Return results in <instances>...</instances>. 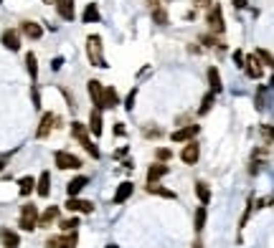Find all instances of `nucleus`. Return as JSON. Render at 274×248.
I'll use <instances>...</instances> for the list:
<instances>
[{
  "instance_id": "1",
  "label": "nucleus",
  "mask_w": 274,
  "mask_h": 248,
  "mask_svg": "<svg viewBox=\"0 0 274 248\" xmlns=\"http://www.w3.org/2000/svg\"><path fill=\"white\" fill-rule=\"evenodd\" d=\"M86 56H89V63L92 66H99V68H107L109 63L104 59V48H102V38L99 36H86Z\"/></svg>"
},
{
  "instance_id": "2",
  "label": "nucleus",
  "mask_w": 274,
  "mask_h": 248,
  "mask_svg": "<svg viewBox=\"0 0 274 248\" xmlns=\"http://www.w3.org/2000/svg\"><path fill=\"white\" fill-rule=\"evenodd\" d=\"M71 134H74V139H79V144H81L94 160H99V147L89 139V127H84L81 122H74L71 124Z\"/></svg>"
},
{
  "instance_id": "3",
  "label": "nucleus",
  "mask_w": 274,
  "mask_h": 248,
  "mask_svg": "<svg viewBox=\"0 0 274 248\" xmlns=\"http://www.w3.org/2000/svg\"><path fill=\"white\" fill-rule=\"evenodd\" d=\"M206 23H208V31L213 36H223L226 33V23H223V8L218 3H213L206 13Z\"/></svg>"
},
{
  "instance_id": "4",
  "label": "nucleus",
  "mask_w": 274,
  "mask_h": 248,
  "mask_svg": "<svg viewBox=\"0 0 274 248\" xmlns=\"http://www.w3.org/2000/svg\"><path fill=\"white\" fill-rule=\"evenodd\" d=\"M18 226H20L23 231L38 228V208H36L33 203H26V205L20 208V220H18Z\"/></svg>"
},
{
  "instance_id": "5",
  "label": "nucleus",
  "mask_w": 274,
  "mask_h": 248,
  "mask_svg": "<svg viewBox=\"0 0 274 248\" xmlns=\"http://www.w3.org/2000/svg\"><path fill=\"white\" fill-rule=\"evenodd\" d=\"M54 162H56L59 170H79L81 167V160L76 155H71V152H64V150L54 152Z\"/></svg>"
},
{
  "instance_id": "6",
  "label": "nucleus",
  "mask_w": 274,
  "mask_h": 248,
  "mask_svg": "<svg viewBox=\"0 0 274 248\" xmlns=\"http://www.w3.org/2000/svg\"><path fill=\"white\" fill-rule=\"evenodd\" d=\"M61 119H59V114H54V112H46L43 117H41V124H38V129H36V137L38 139H46L49 134H51V129L54 127H61Z\"/></svg>"
},
{
  "instance_id": "7",
  "label": "nucleus",
  "mask_w": 274,
  "mask_h": 248,
  "mask_svg": "<svg viewBox=\"0 0 274 248\" xmlns=\"http://www.w3.org/2000/svg\"><path fill=\"white\" fill-rule=\"evenodd\" d=\"M104 84L99 81V79H89L86 81V91H89V99L97 104V109H102V104H104Z\"/></svg>"
},
{
  "instance_id": "8",
  "label": "nucleus",
  "mask_w": 274,
  "mask_h": 248,
  "mask_svg": "<svg viewBox=\"0 0 274 248\" xmlns=\"http://www.w3.org/2000/svg\"><path fill=\"white\" fill-rule=\"evenodd\" d=\"M79 243V236H76V231H71L66 236H54V238H49L46 241V248H76Z\"/></svg>"
},
{
  "instance_id": "9",
  "label": "nucleus",
  "mask_w": 274,
  "mask_h": 248,
  "mask_svg": "<svg viewBox=\"0 0 274 248\" xmlns=\"http://www.w3.org/2000/svg\"><path fill=\"white\" fill-rule=\"evenodd\" d=\"M198 132H201L198 124H186V127L175 129V132L170 134V139H173V142H193V137H196Z\"/></svg>"
},
{
  "instance_id": "10",
  "label": "nucleus",
  "mask_w": 274,
  "mask_h": 248,
  "mask_svg": "<svg viewBox=\"0 0 274 248\" xmlns=\"http://www.w3.org/2000/svg\"><path fill=\"white\" fill-rule=\"evenodd\" d=\"M0 43H3L8 51H18V48H20V31H15V28H5L3 36H0Z\"/></svg>"
},
{
  "instance_id": "11",
  "label": "nucleus",
  "mask_w": 274,
  "mask_h": 248,
  "mask_svg": "<svg viewBox=\"0 0 274 248\" xmlns=\"http://www.w3.org/2000/svg\"><path fill=\"white\" fill-rule=\"evenodd\" d=\"M198 157H201V147H198V142H186V147L180 150V160H183L186 165H196Z\"/></svg>"
},
{
  "instance_id": "12",
  "label": "nucleus",
  "mask_w": 274,
  "mask_h": 248,
  "mask_svg": "<svg viewBox=\"0 0 274 248\" xmlns=\"http://www.w3.org/2000/svg\"><path fill=\"white\" fill-rule=\"evenodd\" d=\"M244 71H246V76H249V79H262V76H264V66H262V61H259V56H257V54L246 56V66H244Z\"/></svg>"
},
{
  "instance_id": "13",
  "label": "nucleus",
  "mask_w": 274,
  "mask_h": 248,
  "mask_svg": "<svg viewBox=\"0 0 274 248\" xmlns=\"http://www.w3.org/2000/svg\"><path fill=\"white\" fill-rule=\"evenodd\" d=\"M20 33H23L26 38H31V41H38V38L43 36V28H41L36 20H23V23H20Z\"/></svg>"
},
{
  "instance_id": "14",
  "label": "nucleus",
  "mask_w": 274,
  "mask_h": 248,
  "mask_svg": "<svg viewBox=\"0 0 274 248\" xmlns=\"http://www.w3.org/2000/svg\"><path fill=\"white\" fill-rule=\"evenodd\" d=\"M66 208L71 210V213H84V215L94 213V205H92L89 200H81V197H68Z\"/></svg>"
},
{
  "instance_id": "15",
  "label": "nucleus",
  "mask_w": 274,
  "mask_h": 248,
  "mask_svg": "<svg viewBox=\"0 0 274 248\" xmlns=\"http://www.w3.org/2000/svg\"><path fill=\"white\" fill-rule=\"evenodd\" d=\"M132 190H135V183H130V180L120 183L117 192H115V205H122V203H127V200H130V195H132Z\"/></svg>"
},
{
  "instance_id": "16",
  "label": "nucleus",
  "mask_w": 274,
  "mask_h": 248,
  "mask_svg": "<svg viewBox=\"0 0 274 248\" xmlns=\"http://www.w3.org/2000/svg\"><path fill=\"white\" fill-rule=\"evenodd\" d=\"M76 3L74 0H59L56 3V13L64 18V20H74L76 18V8H74Z\"/></svg>"
},
{
  "instance_id": "17",
  "label": "nucleus",
  "mask_w": 274,
  "mask_h": 248,
  "mask_svg": "<svg viewBox=\"0 0 274 248\" xmlns=\"http://www.w3.org/2000/svg\"><path fill=\"white\" fill-rule=\"evenodd\" d=\"M86 185H89V178H86V175H76L74 180H68L66 192L71 195V197H76V195H79V192H81Z\"/></svg>"
},
{
  "instance_id": "18",
  "label": "nucleus",
  "mask_w": 274,
  "mask_h": 248,
  "mask_svg": "<svg viewBox=\"0 0 274 248\" xmlns=\"http://www.w3.org/2000/svg\"><path fill=\"white\" fill-rule=\"evenodd\" d=\"M206 76H208V86H211V91H213V94H218V91L223 89V84H221V73H218V68H216V66H211V68L206 71Z\"/></svg>"
},
{
  "instance_id": "19",
  "label": "nucleus",
  "mask_w": 274,
  "mask_h": 248,
  "mask_svg": "<svg viewBox=\"0 0 274 248\" xmlns=\"http://www.w3.org/2000/svg\"><path fill=\"white\" fill-rule=\"evenodd\" d=\"M165 175H168V165H150V170H147V185H155Z\"/></svg>"
},
{
  "instance_id": "20",
  "label": "nucleus",
  "mask_w": 274,
  "mask_h": 248,
  "mask_svg": "<svg viewBox=\"0 0 274 248\" xmlns=\"http://www.w3.org/2000/svg\"><path fill=\"white\" fill-rule=\"evenodd\" d=\"M0 241H3V246L5 248H18L20 246L18 233H15V231H8V228H0Z\"/></svg>"
},
{
  "instance_id": "21",
  "label": "nucleus",
  "mask_w": 274,
  "mask_h": 248,
  "mask_svg": "<svg viewBox=\"0 0 274 248\" xmlns=\"http://www.w3.org/2000/svg\"><path fill=\"white\" fill-rule=\"evenodd\" d=\"M36 192H38V197H49V192H51V175L46 170L41 172V178L36 183Z\"/></svg>"
},
{
  "instance_id": "22",
  "label": "nucleus",
  "mask_w": 274,
  "mask_h": 248,
  "mask_svg": "<svg viewBox=\"0 0 274 248\" xmlns=\"http://www.w3.org/2000/svg\"><path fill=\"white\" fill-rule=\"evenodd\" d=\"M81 23H99V8H97V3H86V8L81 13Z\"/></svg>"
},
{
  "instance_id": "23",
  "label": "nucleus",
  "mask_w": 274,
  "mask_h": 248,
  "mask_svg": "<svg viewBox=\"0 0 274 248\" xmlns=\"http://www.w3.org/2000/svg\"><path fill=\"white\" fill-rule=\"evenodd\" d=\"M117 104H120L117 89H115V86H107V89H104V104H102V109H115Z\"/></svg>"
},
{
  "instance_id": "24",
  "label": "nucleus",
  "mask_w": 274,
  "mask_h": 248,
  "mask_svg": "<svg viewBox=\"0 0 274 248\" xmlns=\"http://www.w3.org/2000/svg\"><path fill=\"white\" fill-rule=\"evenodd\" d=\"M56 218H59V208H56V205H51V208H46V210L38 215V226H41V228H46V226H51Z\"/></svg>"
},
{
  "instance_id": "25",
  "label": "nucleus",
  "mask_w": 274,
  "mask_h": 248,
  "mask_svg": "<svg viewBox=\"0 0 274 248\" xmlns=\"http://www.w3.org/2000/svg\"><path fill=\"white\" fill-rule=\"evenodd\" d=\"M89 132H92L94 137L102 134V112H99V109H92V114H89Z\"/></svg>"
},
{
  "instance_id": "26",
  "label": "nucleus",
  "mask_w": 274,
  "mask_h": 248,
  "mask_svg": "<svg viewBox=\"0 0 274 248\" xmlns=\"http://www.w3.org/2000/svg\"><path fill=\"white\" fill-rule=\"evenodd\" d=\"M26 68H28V76L36 81V79H38V61H36V54H33V51L26 54Z\"/></svg>"
},
{
  "instance_id": "27",
  "label": "nucleus",
  "mask_w": 274,
  "mask_h": 248,
  "mask_svg": "<svg viewBox=\"0 0 274 248\" xmlns=\"http://www.w3.org/2000/svg\"><path fill=\"white\" fill-rule=\"evenodd\" d=\"M18 185H20L18 187V192H20V195H31V192L36 190V180L28 175V178H20V183H18Z\"/></svg>"
},
{
  "instance_id": "28",
  "label": "nucleus",
  "mask_w": 274,
  "mask_h": 248,
  "mask_svg": "<svg viewBox=\"0 0 274 248\" xmlns=\"http://www.w3.org/2000/svg\"><path fill=\"white\" fill-rule=\"evenodd\" d=\"M196 195H198L201 205H208V200H211V190H208L206 183H196Z\"/></svg>"
},
{
  "instance_id": "29",
  "label": "nucleus",
  "mask_w": 274,
  "mask_h": 248,
  "mask_svg": "<svg viewBox=\"0 0 274 248\" xmlns=\"http://www.w3.org/2000/svg\"><path fill=\"white\" fill-rule=\"evenodd\" d=\"M193 228H196V233H201L206 228V205H201L198 210H196V220H193Z\"/></svg>"
},
{
  "instance_id": "30",
  "label": "nucleus",
  "mask_w": 274,
  "mask_h": 248,
  "mask_svg": "<svg viewBox=\"0 0 274 248\" xmlns=\"http://www.w3.org/2000/svg\"><path fill=\"white\" fill-rule=\"evenodd\" d=\"M213 96H216V94H213V91H208L203 99H201V107H198V114H201V117L211 112V107H213Z\"/></svg>"
},
{
  "instance_id": "31",
  "label": "nucleus",
  "mask_w": 274,
  "mask_h": 248,
  "mask_svg": "<svg viewBox=\"0 0 274 248\" xmlns=\"http://www.w3.org/2000/svg\"><path fill=\"white\" fill-rule=\"evenodd\" d=\"M152 20H155L157 26H168V13H165L163 5H160V8H152Z\"/></svg>"
},
{
  "instance_id": "32",
  "label": "nucleus",
  "mask_w": 274,
  "mask_h": 248,
  "mask_svg": "<svg viewBox=\"0 0 274 248\" xmlns=\"http://www.w3.org/2000/svg\"><path fill=\"white\" fill-rule=\"evenodd\" d=\"M147 192H152V195H160V197H175V192L173 190H165V187H160V185H147Z\"/></svg>"
},
{
  "instance_id": "33",
  "label": "nucleus",
  "mask_w": 274,
  "mask_h": 248,
  "mask_svg": "<svg viewBox=\"0 0 274 248\" xmlns=\"http://www.w3.org/2000/svg\"><path fill=\"white\" fill-rule=\"evenodd\" d=\"M257 56H259V61L267 63L269 68H274V54L272 51H267V48H257Z\"/></svg>"
},
{
  "instance_id": "34",
  "label": "nucleus",
  "mask_w": 274,
  "mask_h": 248,
  "mask_svg": "<svg viewBox=\"0 0 274 248\" xmlns=\"http://www.w3.org/2000/svg\"><path fill=\"white\" fill-rule=\"evenodd\" d=\"M259 132H262V137H264L267 142H274V127L272 124H262V127H259Z\"/></svg>"
},
{
  "instance_id": "35",
  "label": "nucleus",
  "mask_w": 274,
  "mask_h": 248,
  "mask_svg": "<svg viewBox=\"0 0 274 248\" xmlns=\"http://www.w3.org/2000/svg\"><path fill=\"white\" fill-rule=\"evenodd\" d=\"M155 157H157L160 162H168V160L173 157V152H170L168 147H160V150H155Z\"/></svg>"
},
{
  "instance_id": "36",
  "label": "nucleus",
  "mask_w": 274,
  "mask_h": 248,
  "mask_svg": "<svg viewBox=\"0 0 274 248\" xmlns=\"http://www.w3.org/2000/svg\"><path fill=\"white\" fill-rule=\"evenodd\" d=\"M135 99H137V86L127 94V99H125V109H127V112H132V109H135Z\"/></svg>"
},
{
  "instance_id": "37",
  "label": "nucleus",
  "mask_w": 274,
  "mask_h": 248,
  "mask_svg": "<svg viewBox=\"0 0 274 248\" xmlns=\"http://www.w3.org/2000/svg\"><path fill=\"white\" fill-rule=\"evenodd\" d=\"M76 228H79V218H68V220H64V223H61V231H66V233L76 231Z\"/></svg>"
},
{
  "instance_id": "38",
  "label": "nucleus",
  "mask_w": 274,
  "mask_h": 248,
  "mask_svg": "<svg viewBox=\"0 0 274 248\" xmlns=\"http://www.w3.org/2000/svg\"><path fill=\"white\" fill-rule=\"evenodd\" d=\"M142 134H145V137H160V134H163V129H160V127H145V129H142Z\"/></svg>"
},
{
  "instance_id": "39",
  "label": "nucleus",
  "mask_w": 274,
  "mask_h": 248,
  "mask_svg": "<svg viewBox=\"0 0 274 248\" xmlns=\"http://www.w3.org/2000/svg\"><path fill=\"white\" fill-rule=\"evenodd\" d=\"M234 63H236L239 68H244V66H246V56H244V51H234Z\"/></svg>"
},
{
  "instance_id": "40",
  "label": "nucleus",
  "mask_w": 274,
  "mask_h": 248,
  "mask_svg": "<svg viewBox=\"0 0 274 248\" xmlns=\"http://www.w3.org/2000/svg\"><path fill=\"white\" fill-rule=\"evenodd\" d=\"M249 215H252V200L246 203V210H244V215H241V223H239V228H244V226H246V220H249Z\"/></svg>"
},
{
  "instance_id": "41",
  "label": "nucleus",
  "mask_w": 274,
  "mask_h": 248,
  "mask_svg": "<svg viewBox=\"0 0 274 248\" xmlns=\"http://www.w3.org/2000/svg\"><path fill=\"white\" fill-rule=\"evenodd\" d=\"M115 134H117V137H125V134H127V129H125V124L122 122L115 124Z\"/></svg>"
},
{
  "instance_id": "42",
  "label": "nucleus",
  "mask_w": 274,
  "mask_h": 248,
  "mask_svg": "<svg viewBox=\"0 0 274 248\" xmlns=\"http://www.w3.org/2000/svg\"><path fill=\"white\" fill-rule=\"evenodd\" d=\"M61 66H64V56H56V59L51 61V68H54V71H59Z\"/></svg>"
},
{
  "instance_id": "43",
  "label": "nucleus",
  "mask_w": 274,
  "mask_h": 248,
  "mask_svg": "<svg viewBox=\"0 0 274 248\" xmlns=\"http://www.w3.org/2000/svg\"><path fill=\"white\" fill-rule=\"evenodd\" d=\"M33 107H36V109L41 107V94H38V89H33Z\"/></svg>"
},
{
  "instance_id": "44",
  "label": "nucleus",
  "mask_w": 274,
  "mask_h": 248,
  "mask_svg": "<svg viewBox=\"0 0 274 248\" xmlns=\"http://www.w3.org/2000/svg\"><path fill=\"white\" fill-rule=\"evenodd\" d=\"M231 3H234V8H236V10H241V8H246V5H249V0H231Z\"/></svg>"
},
{
  "instance_id": "45",
  "label": "nucleus",
  "mask_w": 274,
  "mask_h": 248,
  "mask_svg": "<svg viewBox=\"0 0 274 248\" xmlns=\"http://www.w3.org/2000/svg\"><path fill=\"white\" fill-rule=\"evenodd\" d=\"M213 0H196V8H211Z\"/></svg>"
},
{
  "instance_id": "46",
  "label": "nucleus",
  "mask_w": 274,
  "mask_h": 248,
  "mask_svg": "<svg viewBox=\"0 0 274 248\" xmlns=\"http://www.w3.org/2000/svg\"><path fill=\"white\" fill-rule=\"evenodd\" d=\"M43 3H46V5H56L59 0H43Z\"/></svg>"
},
{
  "instance_id": "47",
  "label": "nucleus",
  "mask_w": 274,
  "mask_h": 248,
  "mask_svg": "<svg viewBox=\"0 0 274 248\" xmlns=\"http://www.w3.org/2000/svg\"><path fill=\"white\" fill-rule=\"evenodd\" d=\"M201 246H203V243H201V238H198V241L193 243V248H201Z\"/></svg>"
},
{
  "instance_id": "48",
  "label": "nucleus",
  "mask_w": 274,
  "mask_h": 248,
  "mask_svg": "<svg viewBox=\"0 0 274 248\" xmlns=\"http://www.w3.org/2000/svg\"><path fill=\"white\" fill-rule=\"evenodd\" d=\"M3 167H5V165H3V160H0V172H3Z\"/></svg>"
},
{
  "instance_id": "49",
  "label": "nucleus",
  "mask_w": 274,
  "mask_h": 248,
  "mask_svg": "<svg viewBox=\"0 0 274 248\" xmlns=\"http://www.w3.org/2000/svg\"><path fill=\"white\" fill-rule=\"evenodd\" d=\"M107 248H117V246H115V243H109V246H107Z\"/></svg>"
},
{
  "instance_id": "50",
  "label": "nucleus",
  "mask_w": 274,
  "mask_h": 248,
  "mask_svg": "<svg viewBox=\"0 0 274 248\" xmlns=\"http://www.w3.org/2000/svg\"><path fill=\"white\" fill-rule=\"evenodd\" d=\"M0 3H3V0H0Z\"/></svg>"
}]
</instances>
